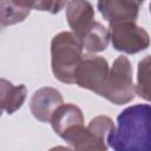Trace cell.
I'll return each mask as SVG.
<instances>
[{"mask_svg": "<svg viewBox=\"0 0 151 151\" xmlns=\"http://www.w3.org/2000/svg\"><path fill=\"white\" fill-rule=\"evenodd\" d=\"M107 145L116 151H151V105L137 104L117 117V127Z\"/></svg>", "mask_w": 151, "mask_h": 151, "instance_id": "cell-1", "label": "cell"}, {"mask_svg": "<svg viewBox=\"0 0 151 151\" xmlns=\"http://www.w3.org/2000/svg\"><path fill=\"white\" fill-rule=\"evenodd\" d=\"M54 132L77 150H103L87 126H84L81 110L73 104H61L52 116Z\"/></svg>", "mask_w": 151, "mask_h": 151, "instance_id": "cell-2", "label": "cell"}, {"mask_svg": "<svg viewBox=\"0 0 151 151\" xmlns=\"http://www.w3.org/2000/svg\"><path fill=\"white\" fill-rule=\"evenodd\" d=\"M83 45L73 32H60L51 42L52 72L65 84H76V72L83 60Z\"/></svg>", "mask_w": 151, "mask_h": 151, "instance_id": "cell-3", "label": "cell"}, {"mask_svg": "<svg viewBox=\"0 0 151 151\" xmlns=\"http://www.w3.org/2000/svg\"><path fill=\"white\" fill-rule=\"evenodd\" d=\"M136 96V86L132 79V67L125 55L118 57L110 68L106 83L100 93L116 105L130 103Z\"/></svg>", "mask_w": 151, "mask_h": 151, "instance_id": "cell-4", "label": "cell"}, {"mask_svg": "<svg viewBox=\"0 0 151 151\" xmlns=\"http://www.w3.org/2000/svg\"><path fill=\"white\" fill-rule=\"evenodd\" d=\"M67 0H1V26H11L24 21L31 9L58 13Z\"/></svg>", "mask_w": 151, "mask_h": 151, "instance_id": "cell-5", "label": "cell"}, {"mask_svg": "<svg viewBox=\"0 0 151 151\" xmlns=\"http://www.w3.org/2000/svg\"><path fill=\"white\" fill-rule=\"evenodd\" d=\"M110 34L114 50L124 53H138L150 46L149 33L133 21L110 25Z\"/></svg>", "mask_w": 151, "mask_h": 151, "instance_id": "cell-6", "label": "cell"}, {"mask_svg": "<svg viewBox=\"0 0 151 151\" xmlns=\"http://www.w3.org/2000/svg\"><path fill=\"white\" fill-rule=\"evenodd\" d=\"M110 67L107 60L98 55L83 58L76 72V84L100 96L106 83Z\"/></svg>", "mask_w": 151, "mask_h": 151, "instance_id": "cell-7", "label": "cell"}, {"mask_svg": "<svg viewBox=\"0 0 151 151\" xmlns=\"http://www.w3.org/2000/svg\"><path fill=\"white\" fill-rule=\"evenodd\" d=\"M139 6L134 0H98V9L110 25L134 22L138 18Z\"/></svg>", "mask_w": 151, "mask_h": 151, "instance_id": "cell-8", "label": "cell"}, {"mask_svg": "<svg viewBox=\"0 0 151 151\" xmlns=\"http://www.w3.org/2000/svg\"><path fill=\"white\" fill-rule=\"evenodd\" d=\"M64 104L61 93L53 87H42L34 92L31 99V111L34 118L50 123L55 110Z\"/></svg>", "mask_w": 151, "mask_h": 151, "instance_id": "cell-9", "label": "cell"}, {"mask_svg": "<svg viewBox=\"0 0 151 151\" xmlns=\"http://www.w3.org/2000/svg\"><path fill=\"white\" fill-rule=\"evenodd\" d=\"M66 19L74 35L80 39L94 22V9L87 0H70L66 5Z\"/></svg>", "mask_w": 151, "mask_h": 151, "instance_id": "cell-10", "label": "cell"}, {"mask_svg": "<svg viewBox=\"0 0 151 151\" xmlns=\"http://www.w3.org/2000/svg\"><path fill=\"white\" fill-rule=\"evenodd\" d=\"M110 39H111L110 29L104 27L100 22L94 21L92 26L79 39V41L81 42L83 48H85L87 52L97 53L106 50Z\"/></svg>", "mask_w": 151, "mask_h": 151, "instance_id": "cell-11", "label": "cell"}, {"mask_svg": "<svg viewBox=\"0 0 151 151\" xmlns=\"http://www.w3.org/2000/svg\"><path fill=\"white\" fill-rule=\"evenodd\" d=\"M26 99L25 85L14 86L6 79H1V107L2 111L12 114L19 110Z\"/></svg>", "mask_w": 151, "mask_h": 151, "instance_id": "cell-12", "label": "cell"}, {"mask_svg": "<svg viewBox=\"0 0 151 151\" xmlns=\"http://www.w3.org/2000/svg\"><path fill=\"white\" fill-rule=\"evenodd\" d=\"M88 131L92 133L94 139L99 143L103 150L107 149V139L109 136L114 131L116 126L112 122V119L107 116H98L93 118L88 125H87Z\"/></svg>", "mask_w": 151, "mask_h": 151, "instance_id": "cell-13", "label": "cell"}, {"mask_svg": "<svg viewBox=\"0 0 151 151\" xmlns=\"http://www.w3.org/2000/svg\"><path fill=\"white\" fill-rule=\"evenodd\" d=\"M136 93L140 98L151 101V55L145 57L138 63Z\"/></svg>", "mask_w": 151, "mask_h": 151, "instance_id": "cell-14", "label": "cell"}, {"mask_svg": "<svg viewBox=\"0 0 151 151\" xmlns=\"http://www.w3.org/2000/svg\"><path fill=\"white\" fill-rule=\"evenodd\" d=\"M134 1H136V2H138V4H139V5H140V4H142V2H143V1H144V0H134Z\"/></svg>", "mask_w": 151, "mask_h": 151, "instance_id": "cell-15", "label": "cell"}, {"mask_svg": "<svg viewBox=\"0 0 151 151\" xmlns=\"http://www.w3.org/2000/svg\"><path fill=\"white\" fill-rule=\"evenodd\" d=\"M150 13H151V2H150Z\"/></svg>", "mask_w": 151, "mask_h": 151, "instance_id": "cell-16", "label": "cell"}]
</instances>
